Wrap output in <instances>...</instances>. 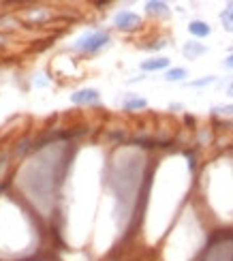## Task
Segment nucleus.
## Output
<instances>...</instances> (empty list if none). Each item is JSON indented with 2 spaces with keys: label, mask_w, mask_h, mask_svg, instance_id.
<instances>
[{
  "label": "nucleus",
  "mask_w": 233,
  "mask_h": 261,
  "mask_svg": "<svg viewBox=\"0 0 233 261\" xmlns=\"http://www.w3.org/2000/svg\"><path fill=\"white\" fill-rule=\"evenodd\" d=\"M109 43V35L103 30H94V32H88V35H83L77 39L75 43V49L79 51H86V54H94V51L103 49L105 45Z\"/></svg>",
  "instance_id": "obj_1"
},
{
  "label": "nucleus",
  "mask_w": 233,
  "mask_h": 261,
  "mask_svg": "<svg viewBox=\"0 0 233 261\" xmlns=\"http://www.w3.org/2000/svg\"><path fill=\"white\" fill-rule=\"evenodd\" d=\"M139 24H141V17L137 15V13H133V11H120L118 15L114 17V26L118 30H135V28H139Z\"/></svg>",
  "instance_id": "obj_2"
},
{
  "label": "nucleus",
  "mask_w": 233,
  "mask_h": 261,
  "mask_svg": "<svg viewBox=\"0 0 233 261\" xmlns=\"http://www.w3.org/2000/svg\"><path fill=\"white\" fill-rule=\"evenodd\" d=\"M71 101H73L75 105H92V103L101 101V94L96 88H83V90H77V92L71 94Z\"/></svg>",
  "instance_id": "obj_3"
},
{
  "label": "nucleus",
  "mask_w": 233,
  "mask_h": 261,
  "mask_svg": "<svg viewBox=\"0 0 233 261\" xmlns=\"http://www.w3.org/2000/svg\"><path fill=\"white\" fill-rule=\"evenodd\" d=\"M169 67V58L165 56H156V58H150V60H144L139 64L141 71H146V73H150V71H163Z\"/></svg>",
  "instance_id": "obj_4"
},
{
  "label": "nucleus",
  "mask_w": 233,
  "mask_h": 261,
  "mask_svg": "<svg viewBox=\"0 0 233 261\" xmlns=\"http://www.w3.org/2000/svg\"><path fill=\"white\" fill-rule=\"evenodd\" d=\"M189 32L197 39H205V37H210L212 26L208 22H203V19H193V22L189 24Z\"/></svg>",
  "instance_id": "obj_5"
},
{
  "label": "nucleus",
  "mask_w": 233,
  "mask_h": 261,
  "mask_svg": "<svg viewBox=\"0 0 233 261\" xmlns=\"http://www.w3.org/2000/svg\"><path fill=\"white\" fill-rule=\"evenodd\" d=\"M205 51H208V47H205L203 43H195V41H191V43H186L184 47H182V54L189 58V60H197L199 56H203Z\"/></svg>",
  "instance_id": "obj_6"
},
{
  "label": "nucleus",
  "mask_w": 233,
  "mask_h": 261,
  "mask_svg": "<svg viewBox=\"0 0 233 261\" xmlns=\"http://www.w3.org/2000/svg\"><path fill=\"white\" fill-rule=\"evenodd\" d=\"M221 22H223V28L227 32H233V2H229L225 9L221 11Z\"/></svg>",
  "instance_id": "obj_7"
},
{
  "label": "nucleus",
  "mask_w": 233,
  "mask_h": 261,
  "mask_svg": "<svg viewBox=\"0 0 233 261\" xmlns=\"http://www.w3.org/2000/svg\"><path fill=\"white\" fill-rule=\"evenodd\" d=\"M189 77V71L182 69V67H176V69H169L165 73V82H184Z\"/></svg>",
  "instance_id": "obj_8"
},
{
  "label": "nucleus",
  "mask_w": 233,
  "mask_h": 261,
  "mask_svg": "<svg viewBox=\"0 0 233 261\" xmlns=\"http://www.w3.org/2000/svg\"><path fill=\"white\" fill-rule=\"evenodd\" d=\"M146 9H148V13H152V15H167V13H169L167 2H154V0L146 2Z\"/></svg>",
  "instance_id": "obj_9"
},
{
  "label": "nucleus",
  "mask_w": 233,
  "mask_h": 261,
  "mask_svg": "<svg viewBox=\"0 0 233 261\" xmlns=\"http://www.w3.org/2000/svg\"><path fill=\"white\" fill-rule=\"evenodd\" d=\"M122 107L126 109V112H135V109H146L148 107V101L146 99H126L122 103Z\"/></svg>",
  "instance_id": "obj_10"
},
{
  "label": "nucleus",
  "mask_w": 233,
  "mask_h": 261,
  "mask_svg": "<svg viewBox=\"0 0 233 261\" xmlns=\"http://www.w3.org/2000/svg\"><path fill=\"white\" fill-rule=\"evenodd\" d=\"M214 82H216V77H214V75H203L201 80L191 82V86H193V88H203V86H210V84H214Z\"/></svg>",
  "instance_id": "obj_11"
},
{
  "label": "nucleus",
  "mask_w": 233,
  "mask_h": 261,
  "mask_svg": "<svg viewBox=\"0 0 233 261\" xmlns=\"http://www.w3.org/2000/svg\"><path fill=\"white\" fill-rule=\"evenodd\" d=\"M214 114H225V116H233V105H216L212 107Z\"/></svg>",
  "instance_id": "obj_12"
},
{
  "label": "nucleus",
  "mask_w": 233,
  "mask_h": 261,
  "mask_svg": "<svg viewBox=\"0 0 233 261\" xmlns=\"http://www.w3.org/2000/svg\"><path fill=\"white\" fill-rule=\"evenodd\" d=\"M225 67H227V69H233V54H229L227 58H225Z\"/></svg>",
  "instance_id": "obj_13"
},
{
  "label": "nucleus",
  "mask_w": 233,
  "mask_h": 261,
  "mask_svg": "<svg viewBox=\"0 0 233 261\" xmlns=\"http://www.w3.org/2000/svg\"><path fill=\"white\" fill-rule=\"evenodd\" d=\"M227 94H229V96H233V82L229 84V88H227Z\"/></svg>",
  "instance_id": "obj_14"
}]
</instances>
